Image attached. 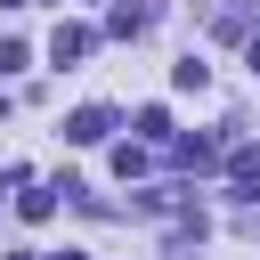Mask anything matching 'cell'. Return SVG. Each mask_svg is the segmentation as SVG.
I'll use <instances>...</instances> for the list:
<instances>
[{
	"label": "cell",
	"mask_w": 260,
	"mask_h": 260,
	"mask_svg": "<svg viewBox=\"0 0 260 260\" xmlns=\"http://www.w3.org/2000/svg\"><path fill=\"white\" fill-rule=\"evenodd\" d=\"M106 130H114V114H106V106H81V114L65 122V138H73V146H98Z\"/></svg>",
	"instance_id": "6da1fadb"
},
{
	"label": "cell",
	"mask_w": 260,
	"mask_h": 260,
	"mask_svg": "<svg viewBox=\"0 0 260 260\" xmlns=\"http://www.w3.org/2000/svg\"><path fill=\"white\" fill-rule=\"evenodd\" d=\"M49 57H57V65L89 57V24H57V32H49Z\"/></svg>",
	"instance_id": "7a4b0ae2"
},
{
	"label": "cell",
	"mask_w": 260,
	"mask_h": 260,
	"mask_svg": "<svg viewBox=\"0 0 260 260\" xmlns=\"http://www.w3.org/2000/svg\"><path fill=\"white\" fill-rule=\"evenodd\" d=\"M228 171H236V187H260V154H252V146H236V154H228Z\"/></svg>",
	"instance_id": "3957f363"
},
{
	"label": "cell",
	"mask_w": 260,
	"mask_h": 260,
	"mask_svg": "<svg viewBox=\"0 0 260 260\" xmlns=\"http://www.w3.org/2000/svg\"><path fill=\"white\" fill-rule=\"evenodd\" d=\"M106 32H122V41H130V32H146V8H114V16H106Z\"/></svg>",
	"instance_id": "277c9868"
},
{
	"label": "cell",
	"mask_w": 260,
	"mask_h": 260,
	"mask_svg": "<svg viewBox=\"0 0 260 260\" xmlns=\"http://www.w3.org/2000/svg\"><path fill=\"white\" fill-rule=\"evenodd\" d=\"M16 211H24V219H49V211H57V187H32V195H24Z\"/></svg>",
	"instance_id": "5b68a950"
},
{
	"label": "cell",
	"mask_w": 260,
	"mask_h": 260,
	"mask_svg": "<svg viewBox=\"0 0 260 260\" xmlns=\"http://www.w3.org/2000/svg\"><path fill=\"white\" fill-rule=\"evenodd\" d=\"M24 65V41H0V73H16Z\"/></svg>",
	"instance_id": "8992f818"
},
{
	"label": "cell",
	"mask_w": 260,
	"mask_h": 260,
	"mask_svg": "<svg viewBox=\"0 0 260 260\" xmlns=\"http://www.w3.org/2000/svg\"><path fill=\"white\" fill-rule=\"evenodd\" d=\"M252 73H260V41H252Z\"/></svg>",
	"instance_id": "52a82bcc"
},
{
	"label": "cell",
	"mask_w": 260,
	"mask_h": 260,
	"mask_svg": "<svg viewBox=\"0 0 260 260\" xmlns=\"http://www.w3.org/2000/svg\"><path fill=\"white\" fill-rule=\"evenodd\" d=\"M8 260H41V252H8Z\"/></svg>",
	"instance_id": "ba28073f"
}]
</instances>
